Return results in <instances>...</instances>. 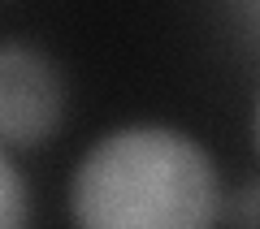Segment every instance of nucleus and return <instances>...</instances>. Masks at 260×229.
Returning <instances> with one entry per match:
<instances>
[{
	"instance_id": "f257e3e1",
	"label": "nucleus",
	"mask_w": 260,
	"mask_h": 229,
	"mask_svg": "<svg viewBox=\"0 0 260 229\" xmlns=\"http://www.w3.org/2000/svg\"><path fill=\"white\" fill-rule=\"evenodd\" d=\"M70 216L87 229H200L221 216V177L182 130L121 126L83 151L70 177Z\"/></svg>"
},
{
	"instance_id": "f03ea898",
	"label": "nucleus",
	"mask_w": 260,
	"mask_h": 229,
	"mask_svg": "<svg viewBox=\"0 0 260 229\" xmlns=\"http://www.w3.org/2000/svg\"><path fill=\"white\" fill-rule=\"evenodd\" d=\"M61 126V78L56 69L26 48L22 39H5L0 48V138L9 151L39 147Z\"/></svg>"
},
{
	"instance_id": "7ed1b4c3",
	"label": "nucleus",
	"mask_w": 260,
	"mask_h": 229,
	"mask_svg": "<svg viewBox=\"0 0 260 229\" xmlns=\"http://www.w3.org/2000/svg\"><path fill=\"white\" fill-rule=\"evenodd\" d=\"M0 220L9 229H18L26 220V182L18 173V156L9 147L0 151Z\"/></svg>"
},
{
	"instance_id": "20e7f679",
	"label": "nucleus",
	"mask_w": 260,
	"mask_h": 229,
	"mask_svg": "<svg viewBox=\"0 0 260 229\" xmlns=\"http://www.w3.org/2000/svg\"><path fill=\"white\" fill-rule=\"evenodd\" d=\"M256 143H260V100H256Z\"/></svg>"
}]
</instances>
